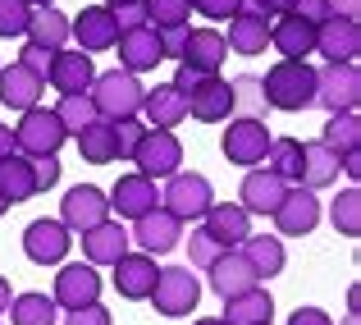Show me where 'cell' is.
I'll return each instance as SVG.
<instances>
[{"label": "cell", "mask_w": 361, "mask_h": 325, "mask_svg": "<svg viewBox=\"0 0 361 325\" xmlns=\"http://www.w3.org/2000/svg\"><path fill=\"white\" fill-rule=\"evenodd\" d=\"M261 92L270 110H288V114L311 110L316 106V69L307 60H279L261 78Z\"/></svg>", "instance_id": "cell-1"}, {"label": "cell", "mask_w": 361, "mask_h": 325, "mask_svg": "<svg viewBox=\"0 0 361 325\" xmlns=\"http://www.w3.org/2000/svg\"><path fill=\"white\" fill-rule=\"evenodd\" d=\"M92 106H97L101 119H137L142 114V97H147V88L137 83V73L128 69H110V73H97L87 88Z\"/></svg>", "instance_id": "cell-2"}, {"label": "cell", "mask_w": 361, "mask_h": 325, "mask_svg": "<svg viewBox=\"0 0 361 325\" xmlns=\"http://www.w3.org/2000/svg\"><path fill=\"white\" fill-rule=\"evenodd\" d=\"M64 124H60V114L55 110H46V106H32V110H23L18 114V129H14V151L18 156H27V160H37V156H60V147H64Z\"/></svg>", "instance_id": "cell-3"}, {"label": "cell", "mask_w": 361, "mask_h": 325, "mask_svg": "<svg viewBox=\"0 0 361 325\" xmlns=\"http://www.w3.org/2000/svg\"><path fill=\"white\" fill-rule=\"evenodd\" d=\"M147 302H156L160 317H192L197 302H202V280H197L192 266H165L156 275V289H151Z\"/></svg>", "instance_id": "cell-4"}, {"label": "cell", "mask_w": 361, "mask_h": 325, "mask_svg": "<svg viewBox=\"0 0 361 325\" xmlns=\"http://www.w3.org/2000/svg\"><path fill=\"white\" fill-rule=\"evenodd\" d=\"M215 202V188L206 175H192V170H178V175L165 179V193H160V206H165L174 220H202L206 206Z\"/></svg>", "instance_id": "cell-5"}, {"label": "cell", "mask_w": 361, "mask_h": 325, "mask_svg": "<svg viewBox=\"0 0 361 325\" xmlns=\"http://www.w3.org/2000/svg\"><path fill=\"white\" fill-rule=\"evenodd\" d=\"M128 160L137 165V175H147V179H169L183 165V142L174 138V129H147Z\"/></svg>", "instance_id": "cell-6"}, {"label": "cell", "mask_w": 361, "mask_h": 325, "mask_svg": "<svg viewBox=\"0 0 361 325\" xmlns=\"http://www.w3.org/2000/svg\"><path fill=\"white\" fill-rule=\"evenodd\" d=\"M224 156H229V165H243V170H256L265 160V151H270V129H265V119H229V129H224L220 138Z\"/></svg>", "instance_id": "cell-7"}, {"label": "cell", "mask_w": 361, "mask_h": 325, "mask_svg": "<svg viewBox=\"0 0 361 325\" xmlns=\"http://www.w3.org/2000/svg\"><path fill=\"white\" fill-rule=\"evenodd\" d=\"M357 101H361L357 64H325V69H316V106L338 114V110H357Z\"/></svg>", "instance_id": "cell-8"}, {"label": "cell", "mask_w": 361, "mask_h": 325, "mask_svg": "<svg viewBox=\"0 0 361 325\" xmlns=\"http://www.w3.org/2000/svg\"><path fill=\"white\" fill-rule=\"evenodd\" d=\"M101 220H110V202H106V193H101L97 184H73L69 193H64L60 225L69 229V234H87V229H97Z\"/></svg>", "instance_id": "cell-9"}, {"label": "cell", "mask_w": 361, "mask_h": 325, "mask_svg": "<svg viewBox=\"0 0 361 325\" xmlns=\"http://www.w3.org/2000/svg\"><path fill=\"white\" fill-rule=\"evenodd\" d=\"M128 238L137 243V252H147V256H165V252H174V247L183 243V220H174V215L165 211V206H156V211H147V215L133 220Z\"/></svg>", "instance_id": "cell-10"}, {"label": "cell", "mask_w": 361, "mask_h": 325, "mask_svg": "<svg viewBox=\"0 0 361 325\" xmlns=\"http://www.w3.org/2000/svg\"><path fill=\"white\" fill-rule=\"evenodd\" d=\"M51 298H55V307H64V312L87 307V302H101V275H97V266H87V261L60 266Z\"/></svg>", "instance_id": "cell-11"}, {"label": "cell", "mask_w": 361, "mask_h": 325, "mask_svg": "<svg viewBox=\"0 0 361 325\" xmlns=\"http://www.w3.org/2000/svg\"><path fill=\"white\" fill-rule=\"evenodd\" d=\"M69 247H73V234L51 215L32 220V225L23 229V252H27V261H37V266H60L64 256H69Z\"/></svg>", "instance_id": "cell-12"}, {"label": "cell", "mask_w": 361, "mask_h": 325, "mask_svg": "<svg viewBox=\"0 0 361 325\" xmlns=\"http://www.w3.org/2000/svg\"><path fill=\"white\" fill-rule=\"evenodd\" d=\"M106 202L119 220H137V215H147V211L160 206V188H156V179L133 170V175H119V184L106 193Z\"/></svg>", "instance_id": "cell-13"}, {"label": "cell", "mask_w": 361, "mask_h": 325, "mask_svg": "<svg viewBox=\"0 0 361 325\" xmlns=\"http://www.w3.org/2000/svg\"><path fill=\"white\" fill-rule=\"evenodd\" d=\"M270 220H274V229H279L283 238H302V234H311V229L320 225V197L311 193V188H288Z\"/></svg>", "instance_id": "cell-14"}, {"label": "cell", "mask_w": 361, "mask_h": 325, "mask_svg": "<svg viewBox=\"0 0 361 325\" xmlns=\"http://www.w3.org/2000/svg\"><path fill=\"white\" fill-rule=\"evenodd\" d=\"M316 51L325 64H357L361 55V23L357 18H325L316 28Z\"/></svg>", "instance_id": "cell-15"}, {"label": "cell", "mask_w": 361, "mask_h": 325, "mask_svg": "<svg viewBox=\"0 0 361 325\" xmlns=\"http://www.w3.org/2000/svg\"><path fill=\"white\" fill-rule=\"evenodd\" d=\"M283 193H288V179L256 165V170H247V179L238 188V206L247 215H274V206L283 202Z\"/></svg>", "instance_id": "cell-16"}, {"label": "cell", "mask_w": 361, "mask_h": 325, "mask_svg": "<svg viewBox=\"0 0 361 325\" xmlns=\"http://www.w3.org/2000/svg\"><path fill=\"white\" fill-rule=\"evenodd\" d=\"M69 37L78 42L82 55H97V51H110L119 32H115V18H110L106 5H87L69 18Z\"/></svg>", "instance_id": "cell-17"}, {"label": "cell", "mask_w": 361, "mask_h": 325, "mask_svg": "<svg viewBox=\"0 0 361 325\" xmlns=\"http://www.w3.org/2000/svg\"><path fill=\"white\" fill-rule=\"evenodd\" d=\"M211 289L220 293V298H238V293H247V289H256L261 284V275H256V266L247 261V256L238 252V247H229V252H220L211 261Z\"/></svg>", "instance_id": "cell-18"}, {"label": "cell", "mask_w": 361, "mask_h": 325, "mask_svg": "<svg viewBox=\"0 0 361 325\" xmlns=\"http://www.w3.org/2000/svg\"><path fill=\"white\" fill-rule=\"evenodd\" d=\"M156 256L147 252H123L115 261V293L128 302H147L151 289H156Z\"/></svg>", "instance_id": "cell-19"}, {"label": "cell", "mask_w": 361, "mask_h": 325, "mask_svg": "<svg viewBox=\"0 0 361 325\" xmlns=\"http://www.w3.org/2000/svg\"><path fill=\"white\" fill-rule=\"evenodd\" d=\"M128 247H133V238L123 229V220H101L97 229L82 234V261L87 266H115Z\"/></svg>", "instance_id": "cell-20"}, {"label": "cell", "mask_w": 361, "mask_h": 325, "mask_svg": "<svg viewBox=\"0 0 361 325\" xmlns=\"http://www.w3.org/2000/svg\"><path fill=\"white\" fill-rule=\"evenodd\" d=\"M42 92H46V78H37L32 69H23V64H0V106H9V110H32V106H42Z\"/></svg>", "instance_id": "cell-21"}, {"label": "cell", "mask_w": 361, "mask_h": 325, "mask_svg": "<svg viewBox=\"0 0 361 325\" xmlns=\"http://www.w3.org/2000/svg\"><path fill=\"white\" fill-rule=\"evenodd\" d=\"M229 51L233 55H261L265 46H270V14H261V9L243 5L238 14L229 18Z\"/></svg>", "instance_id": "cell-22"}, {"label": "cell", "mask_w": 361, "mask_h": 325, "mask_svg": "<svg viewBox=\"0 0 361 325\" xmlns=\"http://www.w3.org/2000/svg\"><path fill=\"white\" fill-rule=\"evenodd\" d=\"M202 229L220 247H238L243 238L252 234V215H247L238 202H211V206H206V215H202Z\"/></svg>", "instance_id": "cell-23"}, {"label": "cell", "mask_w": 361, "mask_h": 325, "mask_svg": "<svg viewBox=\"0 0 361 325\" xmlns=\"http://www.w3.org/2000/svg\"><path fill=\"white\" fill-rule=\"evenodd\" d=\"M229 60V42L220 28H188V46L178 64H192L202 73H220V64Z\"/></svg>", "instance_id": "cell-24"}, {"label": "cell", "mask_w": 361, "mask_h": 325, "mask_svg": "<svg viewBox=\"0 0 361 325\" xmlns=\"http://www.w3.org/2000/svg\"><path fill=\"white\" fill-rule=\"evenodd\" d=\"M115 46H119V69H128V73H147V69H156V64L165 60V55H160L156 28H133V32H119Z\"/></svg>", "instance_id": "cell-25"}, {"label": "cell", "mask_w": 361, "mask_h": 325, "mask_svg": "<svg viewBox=\"0 0 361 325\" xmlns=\"http://www.w3.org/2000/svg\"><path fill=\"white\" fill-rule=\"evenodd\" d=\"M92 78H97V69H92V55H82V51H55L51 73H46V83H51L60 97L87 92V88H92Z\"/></svg>", "instance_id": "cell-26"}, {"label": "cell", "mask_w": 361, "mask_h": 325, "mask_svg": "<svg viewBox=\"0 0 361 325\" xmlns=\"http://www.w3.org/2000/svg\"><path fill=\"white\" fill-rule=\"evenodd\" d=\"M338 184V151H329L325 142H302V160H298V188H329Z\"/></svg>", "instance_id": "cell-27"}, {"label": "cell", "mask_w": 361, "mask_h": 325, "mask_svg": "<svg viewBox=\"0 0 361 325\" xmlns=\"http://www.w3.org/2000/svg\"><path fill=\"white\" fill-rule=\"evenodd\" d=\"M142 114H147L151 129H178V124L188 119V101L174 83H156V88H147V97H142Z\"/></svg>", "instance_id": "cell-28"}, {"label": "cell", "mask_w": 361, "mask_h": 325, "mask_svg": "<svg viewBox=\"0 0 361 325\" xmlns=\"http://www.w3.org/2000/svg\"><path fill=\"white\" fill-rule=\"evenodd\" d=\"M188 114L202 124H224L233 114V97H229V83L220 78V73H211V78H202V88L188 97Z\"/></svg>", "instance_id": "cell-29"}, {"label": "cell", "mask_w": 361, "mask_h": 325, "mask_svg": "<svg viewBox=\"0 0 361 325\" xmlns=\"http://www.w3.org/2000/svg\"><path fill=\"white\" fill-rule=\"evenodd\" d=\"M270 46L279 51V60H307L316 51V28L298 14H279V23H270Z\"/></svg>", "instance_id": "cell-30"}, {"label": "cell", "mask_w": 361, "mask_h": 325, "mask_svg": "<svg viewBox=\"0 0 361 325\" xmlns=\"http://www.w3.org/2000/svg\"><path fill=\"white\" fill-rule=\"evenodd\" d=\"M0 197H5V206H18V202H27V197H37L32 160L18 156V151H9V156L0 160Z\"/></svg>", "instance_id": "cell-31"}, {"label": "cell", "mask_w": 361, "mask_h": 325, "mask_svg": "<svg viewBox=\"0 0 361 325\" xmlns=\"http://www.w3.org/2000/svg\"><path fill=\"white\" fill-rule=\"evenodd\" d=\"M274 317V298L256 284V289H247L238 293V298H224V325H261V321H270Z\"/></svg>", "instance_id": "cell-32"}, {"label": "cell", "mask_w": 361, "mask_h": 325, "mask_svg": "<svg viewBox=\"0 0 361 325\" xmlns=\"http://www.w3.org/2000/svg\"><path fill=\"white\" fill-rule=\"evenodd\" d=\"M23 37L32 46H46V51H64V42H69V18H64L55 5H42V9H32Z\"/></svg>", "instance_id": "cell-33"}, {"label": "cell", "mask_w": 361, "mask_h": 325, "mask_svg": "<svg viewBox=\"0 0 361 325\" xmlns=\"http://www.w3.org/2000/svg\"><path fill=\"white\" fill-rule=\"evenodd\" d=\"M238 247H243L247 261L256 266V275H261V280L279 275V271H283V261H288V252H283V238H274V234H247Z\"/></svg>", "instance_id": "cell-34"}, {"label": "cell", "mask_w": 361, "mask_h": 325, "mask_svg": "<svg viewBox=\"0 0 361 325\" xmlns=\"http://www.w3.org/2000/svg\"><path fill=\"white\" fill-rule=\"evenodd\" d=\"M60 307L51 293H14L9 298V325H55Z\"/></svg>", "instance_id": "cell-35"}, {"label": "cell", "mask_w": 361, "mask_h": 325, "mask_svg": "<svg viewBox=\"0 0 361 325\" xmlns=\"http://www.w3.org/2000/svg\"><path fill=\"white\" fill-rule=\"evenodd\" d=\"M73 142H78V151H82V160H87V165H110V160H119V151H115V129H110V119L87 124V129H82Z\"/></svg>", "instance_id": "cell-36"}, {"label": "cell", "mask_w": 361, "mask_h": 325, "mask_svg": "<svg viewBox=\"0 0 361 325\" xmlns=\"http://www.w3.org/2000/svg\"><path fill=\"white\" fill-rule=\"evenodd\" d=\"M320 142H325L329 151H357L361 147V119H357V110H338V114H329L325 119V129H320Z\"/></svg>", "instance_id": "cell-37"}, {"label": "cell", "mask_w": 361, "mask_h": 325, "mask_svg": "<svg viewBox=\"0 0 361 325\" xmlns=\"http://www.w3.org/2000/svg\"><path fill=\"white\" fill-rule=\"evenodd\" d=\"M229 97H233V114H243V119H265V110H270L256 73H238V78H229Z\"/></svg>", "instance_id": "cell-38"}, {"label": "cell", "mask_w": 361, "mask_h": 325, "mask_svg": "<svg viewBox=\"0 0 361 325\" xmlns=\"http://www.w3.org/2000/svg\"><path fill=\"white\" fill-rule=\"evenodd\" d=\"M55 114H60V124H64V133H69V138H78V133L87 129V124H97V119H101L87 92H73V97H60V106H55Z\"/></svg>", "instance_id": "cell-39"}, {"label": "cell", "mask_w": 361, "mask_h": 325, "mask_svg": "<svg viewBox=\"0 0 361 325\" xmlns=\"http://www.w3.org/2000/svg\"><path fill=\"white\" fill-rule=\"evenodd\" d=\"M329 220H334V229L343 238L361 234V193H357V188H343V193L329 202Z\"/></svg>", "instance_id": "cell-40"}, {"label": "cell", "mask_w": 361, "mask_h": 325, "mask_svg": "<svg viewBox=\"0 0 361 325\" xmlns=\"http://www.w3.org/2000/svg\"><path fill=\"white\" fill-rule=\"evenodd\" d=\"M142 9H147V23L156 28H178L192 18V0H142Z\"/></svg>", "instance_id": "cell-41"}, {"label": "cell", "mask_w": 361, "mask_h": 325, "mask_svg": "<svg viewBox=\"0 0 361 325\" xmlns=\"http://www.w3.org/2000/svg\"><path fill=\"white\" fill-rule=\"evenodd\" d=\"M298 160H302L298 138H270V151H265L261 165H270L274 175H283V179H298Z\"/></svg>", "instance_id": "cell-42"}, {"label": "cell", "mask_w": 361, "mask_h": 325, "mask_svg": "<svg viewBox=\"0 0 361 325\" xmlns=\"http://www.w3.org/2000/svg\"><path fill=\"white\" fill-rule=\"evenodd\" d=\"M27 18H32L27 0H0V37H23Z\"/></svg>", "instance_id": "cell-43"}, {"label": "cell", "mask_w": 361, "mask_h": 325, "mask_svg": "<svg viewBox=\"0 0 361 325\" xmlns=\"http://www.w3.org/2000/svg\"><path fill=\"white\" fill-rule=\"evenodd\" d=\"M220 252H229V247H220L206 229H192V238H188V256H192V271H211V261Z\"/></svg>", "instance_id": "cell-44"}, {"label": "cell", "mask_w": 361, "mask_h": 325, "mask_svg": "<svg viewBox=\"0 0 361 325\" xmlns=\"http://www.w3.org/2000/svg\"><path fill=\"white\" fill-rule=\"evenodd\" d=\"M110 129H115V151H119V160H128L133 151H137V142H142V133H147V124H142V119H115Z\"/></svg>", "instance_id": "cell-45"}, {"label": "cell", "mask_w": 361, "mask_h": 325, "mask_svg": "<svg viewBox=\"0 0 361 325\" xmlns=\"http://www.w3.org/2000/svg\"><path fill=\"white\" fill-rule=\"evenodd\" d=\"M110 18H115V32H133V28H151V23H147V9H142V0L115 5V9H110Z\"/></svg>", "instance_id": "cell-46"}, {"label": "cell", "mask_w": 361, "mask_h": 325, "mask_svg": "<svg viewBox=\"0 0 361 325\" xmlns=\"http://www.w3.org/2000/svg\"><path fill=\"white\" fill-rule=\"evenodd\" d=\"M160 55L165 60H183V46H188V23H178V28H160Z\"/></svg>", "instance_id": "cell-47"}, {"label": "cell", "mask_w": 361, "mask_h": 325, "mask_svg": "<svg viewBox=\"0 0 361 325\" xmlns=\"http://www.w3.org/2000/svg\"><path fill=\"white\" fill-rule=\"evenodd\" d=\"M51 60H55V51H46V46H32V42L18 51V64H23V69H32L37 78H46V73H51Z\"/></svg>", "instance_id": "cell-48"}, {"label": "cell", "mask_w": 361, "mask_h": 325, "mask_svg": "<svg viewBox=\"0 0 361 325\" xmlns=\"http://www.w3.org/2000/svg\"><path fill=\"white\" fill-rule=\"evenodd\" d=\"M32 184H37V193L60 184V156H37L32 160Z\"/></svg>", "instance_id": "cell-49"}, {"label": "cell", "mask_w": 361, "mask_h": 325, "mask_svg": "<svg viewBox=\"0 0 361 325\" xmlns=\"http://www.w3.org/2000/svg\"><path fill=\"white\" fill-rule=\"evenodd\" d=\"M243 5H247V0H192L197 14H202V18H215V23H220V18H233Z\"/></svg>", "instance_id": "cell-50"}, {"label": "cell", "mask_w": 361, "mask_h": 325, "mask_svg": "<svg viewBox=\"0 0 361 325\" xmlns=\"http://www.w3.org/2000/svg\"><path fill=\"white\" fill-rule=\"evenodd\" d=\"M64 325H110V312L101 307V302H87V307L64 312Z\"/></svg>", "instance_id": "cell-51"}, {"label": "cell", "mask_w": 361, "mask_h": 325, "mask_svg": "<svg viewBox=\"0 0 361 325\" xmlns=\"http://www.w3.org/2000/svg\"><path fill=\"white\" fill-rule=\"evenodd\" d=\"M202 78H211V73H202V69H192V64H178V69H174V88H178V92H183V101H188V97H192V92H197V88H202Z\"/></svg>", "instance_id": "cell-52"}, {"label": "cell", "mask_w": 361, "mask_h": 325, "mask_svg": "<svg viewBox=\"0 0 361 325\" xmlns=\"http://www.w3.org/2000/svg\"><path fill=\"white\" fill-rule=\"evenodd\" d=\"M293 14L302 18V23H311V28H320L329 18V5L325 0H298V5H293Z\"/></svg>", "instance_id": "cell-53"}, {"label": "cell", "mask_w": 361, "mask_h": 325, "mask_svg": "<svg viewBox=\"0 0 361 325\" xmlns=\"http://www.w3.org/2000/svg\"><path fill=\"white\" fill-rule=\"evenodd\" d=\"M288 325H334V317H329V312H320V307H298L288 317Z\"/></svg>", "instance_id": "cell-54"}, {"label": "cell", "mask_w": 361, "mask_h": 325, "mask_svg": "<svg viewBox=\"0 0 361 325\" xmlns=\"http://www.w3.org/2000/svg\"><path fill=\"white\" fill-rule=\"evenodd\" d=\"M252 9H261V14H270V18H279V14H293V5L298 0H247Z\"/></svg>", "instance_id": "cell-55"}, {"label": "cell", "mask_w": 361, "mask_h": 325, "mask_svg": "<svg viewBox=\"0 0 361 325\" xmlns=\"http://www.w3.org/2000/svg\"><path fill=\"white\" fill-rule=\"evenodd\" d=\"M329 5V18H357L361 14V0H325Z\"/></svg>", "instance_id": "cell-56"}, {"label": "cell", "mask_w": 361, "mask_h": 325, "mask_svg": "<svg viewBox=\"0 0 361 325\" xmlns=\"http://www.w3.org/2000/svg\"><path fill=\"white\" fill-rule=\"evenodd\" d=\"M9 151H14V129H5V124H0V160H5Z\"/></svg>", "instance_id": "cell-57"}, {"label": "cell", "mask_w": 361, "mask_h": 325, "mask_svg": "<svg viewBox=\"0 0 361 325\" xmlns=\"http://www.w3.org/2000/svg\"><path fill=\"white\" fill-rule=\"evenodd\" d=\"M9 298H14V293H9V280L0 275V312H9Z\"/></svg>", "instance_id": "cell-58"}, {"label": "cell", "mask_w": 361, "mask_h": 325, "mask_svg": "<svg viewBox=\"0 0 361 325\" xmlns=\"http://www.w3.org/2000/svg\"><path fill=\"white\" fill-rule=\"evenodd\" d=\"M192 325H224L220 317H206V321H192Z\"/></svg>", "instance_id": "cell-59"}, {"label": "cell", "mask_w": 361, "mask_h": 325, "mask_svg": "<svg viewBox=\"0 0 361 325\" xmlns=\"http://www.w3.org/2000/svg\"><path fill=\"white\" fill-rule=\"evenodd\" d=\"M27 5H32V9H42V5H55V0H27Z\"/></svg>", "instance_id": "cell-60"}, {"label": "cell", "mask_w": 361, "mask_h": 325, "mask_svg": "<svg viewBox=\"0 0 361 325\" xmlns=\"http://www.w3.org/2000/svg\"><path fill=\"white\" fill-rule=\"evenodd\" d=\"M115 5H128V0H106V9H115Z\"/></svg>", "instance_id": "cell-61"}, {"label": "cell", "mask_w": 361, "mask_h": 325, "mask_svg": "<svg viewBox=\"0 0 361 325\" xmlns=\"http://www.w3.org/2000/svg\"><path fill=\"white\" fill-rule=\"evenodd\" d=\"M343 325H357V312H348V321H343Z\"/></svg>", "instance_id": "cell-62"}, {"label": "cell", "mask_w": 361, "mask_h": 325, "mask_svg": "<svg viewBox=\"0 0 361 325\" xmlns=\"http://www.w3.org/2000/svg\"><path fill=\"white\" fill-rule=\"evenodd\" d=\"M5 211H9V206H5V197H0V215H5Z\"/></svg>", "instance_id": "cell-63"}, {"label": "cell", "mask_w": 361, "mask_h": 325, "mask_svg": "<svg viewBox=\"0 0 361 325\" xmlns=\"http://www.w3.org/2000/svg\"><path fill=\"white\" fill-rule=\"evenodd\" d=\"M261 325H270V321H261Z\"/></svg>", "instance_id": "cell-64"}]
</instances>
